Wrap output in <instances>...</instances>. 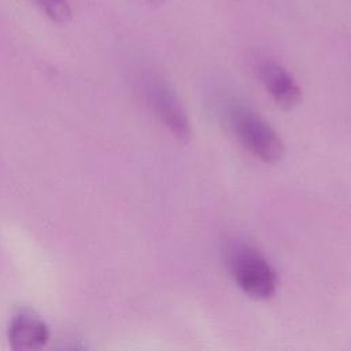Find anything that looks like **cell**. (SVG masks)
Here are the masks:
<instances>
[{
    "label": "cell",
    "mask_w": 351,
    "mask_h": 351,
    "mask_svg": "<svg viewBox=\"0 0 351 351\" xmlns=\"http://www.w3.org/2000/svg\"><path fill=\"white\" fill-rule=\"evenodd\" d=\"M219 114L230 132L254 156L277 163L285 154L284 143L273 126L254 108L234 97H225Z\"/></svg>",
    "instance_id": "obj_1"
},
{
    "label": "cell",
    "mask_w": 351,
    "mask_h": 351,
    "mask_svg": "<svg viewBox=\"0 0 351 351\" xmlns=\"http://www.w3.org/2000/svg\"><path fill=\"white\" fill-rule=\"evenodd\" d=\"M228 252L230 274L245 295L256 300H266L276 293L277 273L255 247L239 243L230 245Z\"/></svg>",
    "instance_id": "obj_2"
},
{
    "label": "cell",
    "mask_w": 351,
    "mask_h": 351,
    "mask_svg": "<svg viewBox=\"0 0 351 351\" xmlns=\"http://www.w3.org/2000/svg\"><path fill=\"white\" fill-rule=\"evenodd\" d=\"M145 97L167 130L180 141L191 138V123L182 103L173 88L163 80L149 77L144 82Z\"/></svg>",
    "instance_id": "obj_3"
},
{
    "label": "cell",
    "mask_w": 351,
    "mask_h": 351,
    "mask_svg": "<svg viewBox=\"0 0 351 351\" xmlns=\"http://www.w3.org/2000/svg\"><path fill=\"white\" fill-rule=\"evenodd\" d=\"M7 336L14 350H38L48 343L49 328L38 314L23 308L11 318Z\"/></svg>",
    "instance_id": "obj_4"
},
{
    "label": "cell",
    "mask_w": 351,
    "mask_h": 351,
    "mask_svg": "<svg viewBox=\"0 0 351 351\" xmlns=\"http://www.w3.org/2000/svg\"><path fill=\"white\" fill-rule=\"evenodd\" d=\"M259 78L278 107L292 110L299 104L302 99L300 86L280 63L270 59L263 60L259 64Z\"/></svg>",
    "instance_id": "obj_5"
},
{
    "label": "cell",
    "mask_w": 351,
    "mask_h": 351,
    "mask_svg": "<svg viewBox=\"0 0 351 351\" xmlns=\"http://www.w3.org/2000/svg\"><path fill=\"white\" fill-rule=\"evenodd\" d=\"M47 16L56 23H67L73 14L67 0H34Z\"/></svg>",
    "instance_id": "obj_6"
},
{
    "label": "cell",
    "mask_w": 351,
    "mask_h": 351,
    "mask_svg": "<svg viewBox=\"0 0 351 351\" xmlns=\"http://www.w3.org/2000/svg\"><path fill=\"white\" fill-rule=\"evenodd\" d=\"M163 1H165V0H148V3L152 4V5H160Z\"/></svg>",
    "instance_id": "obj_7"
}]
</instances>
